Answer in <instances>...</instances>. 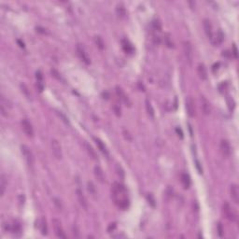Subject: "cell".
<instances>
[{
  "instance_id": "obj_1",
  "label": "cell",
  "mask_w": 239,
  "mask_h": 239,
  "mask_svg": "<svg viewBox=\"0 0 239 239\" xmlns=\"http://www.w3.org/2000/svg\"><path fill=\"white\" fill-rule=\"evenodd\" d=\"M111 192H112V196L115 201V204L120 208H122V209L127 208L129 206V201L125 195L126 190H125L124 186L120 183L115 182L112 186Z\"/></svg>"
},
{
  "instance_id": "obj_22",
  "label": "cell",
  "mask_w": 239,
  "mask_h": 239,
  "mask_svg": "<svg viewBox=\"0 0 239 239\" xmlns=\"http://www.w3.org/2000/svg\"><path fill=\"white\" fill-rule=\"evenodd\" d=\"M122 47L123 49V50L126 53H132L134 52V47L132 46V44L127 40V39H122Z\"/></svg>"
},
{
  "instance_id": "obj_28",
  "label": "cell",
  "mask_w": 239,
  "mask_h": 239,
  "mask_svg": "<svg viewBox=\"0 0 239 239\" xmlns=\"http://www.w3.org/2000/svg\"><path fill=\"white\" fill-rule=\"evenodd\" d=\"M6 187H7L6 178H5L4 175H1V177H0V194H1V196L4 195L5 191H6Z\"/></svg>"
},
{
  "instance_id": "obj_15",
  "label": "cell",
  "mask_w": 239,
  "mask_h": 239,
  "mask_svg": "<svg viewBox=\"0 0 239 239\" xmlns=\"http://www.w3.org/2000/svg\"><path fill=\"white\" fill-rule=\"evenodd\" d=\"M36 86L39 92H42L44 90V79L43 74L41 70H37L36 72Z\"/></svg>"
},
{
  "instance_id": "obj_29",
  "label": "cell",
  "mask_w": 239,
  "mask_h": 239,
  "mask_svg": "<svg viewBox=\"0 0 239 239\" xmlns=\"http://www.w3.org/2000/svg\"><path fill=\"white\" fill-rule=\"evenodd\" d=\"M94 42H95V44H96V46H97L98 49H100V50H103V49H104L105 43H104V40H103V38H102L101 36H94Z\"/></svg>"
},
{
  "instance_id": "obj_44",
  "label": "cell",
  "mask_w": 239,
  "mask_h": 239,
  "mask_svg": "<svg viewBox=\"0 0 239 239\" xmlns=\"http://www.w3.org/2000/svg\"><path fill=\"white\" fill-rule=\"evenodd\" d=\"M114 110H115V112H116V114L117 115H121V108L118 107V106H114Z\"/></svg>"
},
{
  "instance_id": "obj_13",
  "label": "cell",
  "mask_w": 239,
  "mask_h": 239,
  "mask_svg": "<svg viewBox=\"0 0 239 239\" xmlns=\"http://www.w3.org/2000/svg\"><path fill=\"white\" fill-rule=\"evenodd\" d=\"M230 194H231V198L232 200L236 203H239V190L238 186L237 184H232L230 188Z\"/></svg>"
},
{
  "instance_id": "obj_47",
  "label": "cell",
  "mask_w": 239,
  "mask_h": 239,
  "mask_svg": "<svg viewBox=\"0 0 239 239\" xmlns=\"http://www.w3.org/2000/svg\"><path fill=\"white\" fill-rule=\"evenodd\" d=\"M17 42H18V43H19V44H20V46H21V47H22V48H23V47H24V45H23V43H21V41H20V40H17Z\"/></svg>"
},
{
  "instance_id": "obj_7",
  "label": "cell",
  "mask_w": 239,
  "mask_h": 239,
  "mask_svg": "<svg viewBox=\"0 0 239 239\" xmlns=\"http://www.w3.org/2000/svg\"><path fill=\"white\" fill-rule=\"evenodd\" d=\"M185 107H186L187 114L189 115V117H191V118L194 117L195 116V105H194V101L192 98V96H188L186 98Z\"/></svg>"
},
{
  "instance_id": "obj_14",
  "label": "cell",
  "mask_w": 239,
  "mask_h": 239,
  "mask_svg": "<svg viewBox=\"0 0 239 239\" xmlns=\"http://www.w3.org/2000/svg\"><path fill=\"white\" fill-rule=\"evenodd\" d=\"M203 25H204V29H205V33L208 36V38H212L213 36V31H212V25L211 22L208 19H205L203 21Z\"/></svg>"
},
{
  "instance_id": "obj_32",
  "label": "cell",
  "mask_w": 239,
  "mask_h": 239,
  "mask_svg": "<svg viewBox=\"0 0 239 239\" xmlns=\"http://www.w3.org/2000/svg\"><path fill=\"white\" fill-rule=\"evenodd\" d=\"M227 104H228V108H229L230 111H234V109H235V108H236V102H235V100H234L232 97L228 96V97H227Z\"/></svg>"
},
{
  "instance_id": "obj_40",
  "label": "cell",
  "mask_w": 239,
  "mask_h": 239,
  "mask_svg": "<svg viewBox=\"0 0 239 239\" xmlns=\"http://www.w3.org/2000/svg\"><path fill=\"white\" fill-rule=\"evenodd\" d=\"M123 135H124V137H125L127 140H129V141H132V136H130L129 132H128L126 129H123Z\"/></svg>"
},
{
  "instance_id": "obj_17",
  "label": "cell",
  "mask_w": 239,
  "mask_h": 239,
  "mask_svg": "<svg viewBox=\"0 0 239 239\" xmlns=\"http://www.w3.org/2000/svg\"><path fill=\"white\" fill-rule=\"evenodd\" d=\"M116 93H117L118 96L121 98V100H122V101H123L125 104H127L128 106H131V101L129 100L128 96L124 93V92L122 91V89L121 87H119V86L116 87Z\"/></svg>"
},
{
  "instance_id": "obj_27",
  "label": "cell",
  "mask_w": 239,
  "mask_h": 239,
  "mask_svg": "<svg viewBox=\"0 0 239 239\" xmlns=\"http://www.w3.org/2000/svg\"><path fill=\"white\" fill-rule=\"evenodd\" d=\"M85 149H86V151H87V152H88V154L90 155V157L91 158H93V160H97V155H96V152L94 151V150L92 148V146L91 145H89L88 143H86L85 142Z\"/></svg>"
},
{
  "instance_id": "obj_5",
  "label": "cell",
  "mask_w": 239,
  "mask_h": 239,
  "mask_svg": "<svg viewBox=\"0 0 239 239\" xmlns=\"http://www.w3.org/2000/svg\"><path fill=\"white\" fill-rule=\"evenodd\" d=\"M50 147H51V151L52 154L54 155V157L58 160H60L63 156L62 154V148L60 143L56 140V139H51L50 141Z\"/></svg>"
},
{
  "instance_id": "obj_25",
  "label": "cell",
  "mask_w": 239,
  "mask_h": 239,
  "mask_svg": "<svg viewBox=\"0 0 239 239\" xmlns=\"http://www.w3.org/2000/svg\"><path fill=\"white\" fill-rule=\"evenodd\" d=\"M116 13L119 18H124L126 15V9L125 7L122 4H118L116 7Z\"/></svg>"
},
{
  "instance_id": "obj_18",
  "label": "cell",
  "mask_w": 239,
  "mask_h": 239,
  "mask_svg": "<svg viewBox=\"0 0 239 239\" xmlns=\"http://www.w3.org/2000/svg\"><path fill=\"white\" fill-rule=\"evenodd\" d=\"M9 105H7V100L5 99V97L3 95H1V99H0V109H1V113L3 116H7V110H8Z\"/></svg>"
},
{
  "instance_id": "obj_45",
  "label": "cell",
  "mask_w": 239,
  "mask_h": 239,
  "mask_svg": "<svg viewBox=\"0 0 239 239\" xmlns=\"http://www.w3.org/2000/svg\"><path fill=\"white\" fill-rule=\"evenodd\" d=\"M219 66H220V63H217V64H215V65H213V68H212L213 72H215V71H216V68H217V70H218V69H219Z\"/></svg>"
},
{
  "instance_id": "obj_26",
  "label": "cell",
  "mask_w": 239,
  "mask_h": 239,
  "mask_svg": "<svg viewBox=\"0 0 239 239\" xmlns=\"http://www.w3.org/2000/svg\"><path fill=\"white\" fill-rule=\"evenodd\" d=\"M145 106H146V110H147L149 116L153 119V118H154V109H153V108H152V106H151V103L150 102L149 99H146V101H145Z\"/></svg>"
},
{
  "instance_id": "obj_37",
  "label": "cell",
  "mask_w": 239,
  "mask_h": 239,
  "mask_svg": "<svg viewBox=\"0 0 239 239\" xmlns=\"http://www.w3.org/2000/svg\"><path fill=\"white\" fill-rule=\"evenodd\" d=\"M115 229H116V222H112V223H110V224L108 225V233H111V232H113Z\"/></svg>"
},
{
  "instance_id": "obj_46",
  "label": "cell",
  "mask_w": 239,
  "mask_h": 239,
  "mask_svg": "<svg viewBox=\"0 0 239 239\" xmlns=\"http://www.w3.org/2000/svg\"><path fill=\"white\" fill-rule=\"evenodd\" d=\"M112 237H114V238H122V237H126V236H124V235H116V236H112Z\"/></svg>"
},
{
  "instance_id": "obj_30",
  "label": "cell",
  "mask_w": 239,
  "mask_h": 239,
  "mask_svg": "<svg viewBox=\"0 0 239 239\" xmlns=\"http://www.w3.org/2000/svg\"><path fill=\"white\" fill-rule=\"evenodd\" d=\"M151 25H152V28L155 31H159L160 32L162 30V22L158 19H154L152 21V22H151Z\"/></svg>"
},
{
  "instance_id": "obj_42",
  "label": "cell",
  "mask_w": 239,
  "mask_h": 239,
  "mask_svg": "<svg viewBox=\"0 0 239 239\" xmlns=\"http://www.w3.org/2000/svg\"><path fill=\"white\" fill-rule=\"evenodd\" d=\"M176 132H177L178 136H179L180 138H183V133H182V130H181L180 128L177 127V128H176Z\"/></svg>"
},
{
  "instance_id": "obj_24",
  "label": "cell",
  "mask_w": 239,
  "mask_h": 239,
  "mask_svg": "<svg viewBox=\"0 0 239 239\" xmlns=\"http://www.w3.org/2000/svg\"><path fill=\"white\" fill-rule=\"evenodd\" d=\"M93 139H94V141H95V143H96V145H97V147H98V149L100 150V151L103 153V154H105L106 156H108V150H107V148H106V146H105V144L99 139V138H96V137H93Z\"/></svg>"
},
{
  "instance_id": "obj_9",
  "label": "cell",
  "mask_w": 239,
  "mask_h": 239,
  "mask_svg": "<svg viewBox=\"0 0 239 239\" xmlns=\"http://www.w3.org/2000/svg\"><path fill=\"white\" fill-rule=\"evenodd\" d=\"M52 224H53V228H54V233L56 235L57 237L59 238H66V236L63 230V227L61 225L60 221H58L57 219H53L52 220Z\"/></svg>"
},
{
  "instance_id": "obj_4",
  "label": "cell",
  "mask_w": 239,
  "mask_h": 239,
  "mask_svg": "<svg viewBox=\"0 0 239 239\" xmlns=\"http://www.w3.org/2000/svg\"><path fill=\"white\" fill-rule=\"evenodd\" d=\"M222 211H223V214L225 215V217L231 221V222H235L236 219H237V214L234 210V208L228 204V203H224L223 204V207H222Z\"/></svg>"
},
{
  "instance_id": "obj_43",
  "label": "cell",
  "mask_w": 239,
  "mask_h": 239,
  "mask_svg": "<svg viewBox=\"0 0 239 239\" xmlns=\"http://www.w3.org/2000/svg\"><path fill=\"white\" fill-rule=\"evenodd\" d=\"M73 234H74V237H79V231H78V228H77L76 225L73 226Z\"/></svg>"
},
{
  "instance_id": "obj_2",
  "label": "cell",
  "mask_w": 239,
  "mask_h": 239,
  "mask_svg": "<svg viewBox=\"0 0 239 239\" xmlns=\"http://www.w3.org/2000/svg\"><path fill=\"white\" fill-rule=\"evenodd\" d=\"M21 151H22V156L24 157V160L26 161L27 165L32 167L33 165H34V156H33V153L30 151V149L25 145H22L21 146Z\"/></svg>"
},
{
  "instance_id": "obj_16",
  "label": "cell",
  "mask_w": 239,
  "mask_h": 239,
  "mask_svg": "<svg viewBox=\"0 0 239 239\" xmlns=\"http://www.w3.org/2000/svg\"><path fill=\"white\" fill-rule=\"evenodd\" d=\"M197 73L200 77L201 79L203 80H206L208 79V72H207V68H206V65L202 63H200L198 65H197Z\"/></svg>"
},
{
  "instance_id": "obj_23",
  "label": "cell",
  "mask_w": 239,
  "mask_h": 239,
  "mask_svg": "<svg viewBox=\"0 0 239 239\" xmlns=\"http://www.w3.org/2000/svg\"><path fill=\"white\" fill-rule=\"evenodd\" d=\"M38 228H39V230H40V232L43 236H46L48 234V226H47L46 220L44 218H41L38 221Z\"/></svg>"
},
{
  "instance_id": "obj_3",
  "label": "cell",
  "mask_w": 239,
  "mask_h": 239,
  "mask_svg": "<svg viewBox=\"0 0 239 239\" xmlns=\"http://www.w3.org/2000/svg\"><path fill=\"white\" fill-rule=\"evenodd\" d=\"M183 51L184 55L190 65H192L193 60H194V51H193V47L190 41H183Z\"/></svg>"
},
{
  "instance_id": "obj_39",
  "label": "cell",
  "mask_w": 239,
  "mask_h": 239,
  "mask_svg": "<svg viewBox=\"0 0 239 239\" xmlns=\"http://www.w3.org/2000/svg\"><path fill=\"white\" fill-rule=\"evenodd\" d=\"M232 54L235 56V58H238V51H237V46H236V44H234V46H233V51H232Z\"/></svg>"
},
{
  "instance_id": "obj_10",
  "label": "cell",
  "mask_w": 239,
  "mask_h": 239,
  "mask_svg": "<svg viewBox=\"0 0 239 239\" xmlns=\"http://www.w3.org/2000/svg\"><path fill=\"white\" fill-rule=\"evenodd\" d=\"M220 148H221V151H222V155L225 158H228L231 154V146H230L229 142L226 139H222L221 141Z\"/></svg>"
},
{
  "instance_id": "obj_11",
  "label": "cell",
  "mask_w": 239,
  "mask_h": 239,
  "mask_svg": "<svg viewBox=\"0 0 239 239\" xmlns=\"http://www.w3.org/2000/svg\"><path fill=\"white\" fill-rule=\"evenodd\" d=\"M76 195H77V198H78V201L79 203V205L84 208V209H87L88 208V203H87V200L82 193V191L80 189H77L76 190Z\"/></svg>"
},
{
  "instance_id": "obj_33",
  "label": "cell",
  "mask_w": 239,
  "mask_h": 239,
  "mask_svg": "<svg viewBox=\"0 0 239 239\" xmlns=\"http://www.w3.org/2000/svg\"><path fill=\"white\" fill-rule=\"evenodd\" d=\"M21 89H22V92L24 93V95L27 97V98H30L31 97V94H30V92H29V90H28V88H27V86L25 85V84H23V83H22L21 85Z\"/></svg>"
},
{
  "instance_id": "obj_35",
  "label": "cell",
  "mask_w": 239,
  "mask_h": 239,
  "mask_svg": "<svg viewBox=\"0 0 239 239\" xmlns=\"http://www.w3.org/2000/svg\"><path fill=\"white\" fill-rule=\"evenodd\" d=\"M116 171H117L118 176H119L122 179H124V172H123V170H122V166H121L120 165H116Z\"/></svg>"
},
{
  "instance_id": "obj_31",
  "label": "cell",
  "mask_w": 239,
  "mask_h": 239,
  "mask_svg": "<svg viewBox=\"0 0 239 239\" xmlns=\"http://www.w3.org/2000/svg\"><path fill=\"white\" fill-rule=\"evenodd\" d=\"M87 189H88L89 193H90L92 195L96 194V189H95V186H94V184H93L92 181H88V183H87Z\"/></svg>"
},
{
  "instance_id": "obj_19",
  "label": "cell",
  "mask_w": 239,
  "mask_h": 239,
  "mask_svg": "<svg viewBox=\"0 0 239 239\" xmlns=\"http://www.w3.org/2000/svg\"><path fill=\"white\" fill-rule=\"evenodd\" d=\"M180 181L184 189H189L191 186V178L187 173H182L180 175Z\"/></svg>"
},
{
  "instance_id": "obj_8",
  "label": "cell",
  "mask_w": 239,
  "mask_h": 239,
  "mask_svg": "<svg viewBox=\"0 0 239 239\" xmlns=\"http://www.w3.org/2000/svg\"><path fill=\"white\" fill-rule=\"evenodd\" d=\"M21 124H22V131L24 132V134L28 137H33L34 136V129H33L31 122L27 119H23V120H22Z\"/></svg>"
},
{
  "instance_id": "obj_41",
  "label": "cell",
  "mask_w": 239,
  "mask_h": 239,
  "mask_svg": "<svg viewBox=\"0 0 239 239\" xmlns=\"http://www.w3.org/2000/svg\"><path fill=\"white\" fill-rule=\"evenodd\" d=\"M195 165H196V167H197V170H198V172H199V174H202L203 173V168L201 167V164L198 162V161H195Z\"/></svg>"
},
{
  "instance_id": "obj_12",
  "label": "cell",
  "mask_w": 239,
  "mask_h": 239,
  "mask_svg": "<svg viewBox=\"0 0 239 239\" xmlns=\"http://www.w3.org/2000/svg\"><path fill=\"white\" fill-rule=\"evenodd\" d=\"M200 101H201V107H202L203 112L206 115H209L210 112H211V106H210L209 101L205 96H201Z\"/></svg>"
},
{
  "instance_id": "obj_38",
  "label": "cell",
  "mask_w": 239,
  "mask_h": 239,
  "mask_svg": "<svg viewBox=\"0 0 239 239\" xmlns=\"http://www.w3.org/2000/svg\"><path fill=\"white\" fill-rule=\"evenodd\" d=\"M223 227H222V223L220 222V223H218V234H219V236L222 237V236H223Z\"/></svg>"
},
{
  "instance_id": "obj_6",
  "label": "cell",
  "mask_w": 239,
  "mask_h": 239,
  "mask_svg": "<svg viewBox=\"0 0 239 239\" xmlns=\"http://www.w3.org/2000/svg\"><path fill=\"white\" fill-rule=\"evenodd\" d=\"M76 50H77L78 56L80 58V60H81L82 62H84L86 65H90V64H91V60H90V57L88 56V53L86 52L85 49H84L80 44H78V45H77Z\"/></svg>"
},
{
  "instance_id": "obj_34",
  "label": "cell",
  "mask_w": 239,
  "mask_h": 239,
  "mask_svg": "<svg viewBox=\"0 0 239 239\" xmlns=\"http://www.w3.org/2000/svg\"><path fill=\"white\" fill-rule=\"evenodd\" d=\"M147 199H148V201H149V204H150L152 208H155V206H156L155 198L153 197V195H152L151 194H148Z\"/></svg>"
},
{
  "instance_id": "obj_21",
  "label": "cell",
  "mask_w": 239,
  "mask_h": 239,
  "mask_svg": "<svg viewBox=\"0 0 239 239\" xmlns=\"http://www.w3.org/2000/svg\"><path fill=\"white\" fill-rule=\"evenodd\" d=\"M93 172H94L95 178L97 179V180H98L99 182H104V181H105V175H104V172H103L102 168H101L99 165L94 166Z\"/></svg>"
},
{
  "instance_id": "obj_36",
  "label": "cell",
  "mask_w": 239,
  "mask_h": 239,
  "mask_svg": "<svg viewBox=\"0 0 239 239\" xmlns=\"http://www.w3.org/2000/svg\"><path fill=\"white\" fill-rule=\"evenodd\" d=\"M57 114H58V116H59V117L63 120V122H65V123H69L68 119H67V118H66V117H65V116L62 112H61V111H57Z\"/></svg>"
},
{
  "instance_id": "obj_20",
  "label": "cell",
  "mask_w": 239,
  "mask_h": 239,
  "mask_svg": "<svg viewBox=\"0 0 239 239\" xmlns=\"http://www.w3.org/2000/svg\"><path fill=\"white\" fill-rule=\"evenodd\" d=\"M223 38H224V36H223L222 32L220 30V31H218V33H217L215 36H212L211 41H212V43L214 44V46H219L220 44H222V43Z\"/></svg>"
}]
</instances>
